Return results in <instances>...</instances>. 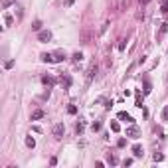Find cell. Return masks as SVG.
<instances>
[{
	"label": "cell",
	"mask_w": 168,
	"mask_h": 168,
	"mask_svg": "<svg viewBox=\"0 0 168 168\" xmlns=\"http://www.w3.org/2000/svg\"><path fill=\"white\" fill-rule=\"evenodd\" d=\"M109 164H113V166H115V164H119V158H117L115 154H109Z\"/></svg>",
	"instance_id": "8fae6325"
},
{
	"label": "cell",
	"mask_w": 168,
	"mask_h": 168,
	"mask_svg": "<svg viewBox=\"0 0 168 168\" xmlns=\"http://www.w3.org/2000/svg\"><path fill=\"white\" fill-rule=\"evenodd\" d=\"M99 128H101V123H99V121H95V123H93V130H99Z\"/></svg>",
	"instance_id": "44dd1931"
},
{
	"label": "cell",
	"mask_w": 168,
	"mask_h": 168,
	"mask_svg": "<svg viewBox=\"0 0 168 168\" xmlns=\"http://www.w3.org/2000/svg\"><path fill=\"white\" fill-rule=\"evenodd\" d=\"M53 59H55V61H63V59H65V53H63V51H55V53H53Z\"/></svg>",
	"instance_id": "ba28073f"
},
{
	"label": "cell",
	"mask_w": 168,
	"mask_h": 168,
	"mask_svg": "<svg viewBox=\"0 0 168 168\" xmlns=\"http://www.w3.org/2000/svg\"><path fill=\"white\" fill-rule=\"evenodd\" d=\"M83 128H85V125L81 123V121H79V123L75 125V130H77V134H81V132H83Z\"/></svg>",
	"instance_id": "7c38bea8"
},
{
	"label": "cell",
	"mask_w": 168,
	"mask_h": 168,
	"mask_svg": "<svg viewBox=\"0 0 168 168\" xmlns=\"http://www.w3.org/2000/svg\"><path fill=\"white\" fill-rule=\"evenodd\" d=\"M162 121H166V123H168V105L162 109Z\"/></svg>",
	"instance_id": "9a60e30c"
},
{
	"label": "cell",
	"mask_w": 168,
	"mask_h": 168,
	"mask_svg": "<svg viewBox=\"0 0 168 168\" xmlns=\"http://www.w3.org/2000/svg\"><path fill=\"white\" fill-rule=\"evenodd\" d=\"M123 164H125V166H130V164H132V158H125V162H123Z\"/></svg>",
	"instance_id": "7402d4cb"
},
{
	"label": "cell",
	"mask_w": 168,
	"mask_h": 168,
	"mask_svg": "<svg viewBox=\"0 0 168 168\" xmlns=\"http://www.w3.org/2000/svg\"><path fill=\"white\" fill-rule=\"evenodd\" d=\"M42 81H43V85H47V87H51V85L55 83V79H53V77H49V75H43Z\"/></svg>",
	"instance_id": "8992f818"
},
{
	"label": "cell",
	"mask_w": 168,
	"mask_h": 168,
	"mask_svg": "<svg viewBox=\"0 0 168 168\" xmlns=\"http://www.w3.org/2000/svg\"><path fill=\"white\" fill-rule=\"evenodd\" d=\"M132 152H134V156H136V158H138V156H142V148H140L138 144H136V146H132Z\"/></svg>",
	"instance_id": "30bf717a"
},
{
	"label": "cell",
	"mask_w": 168,
	"mask_h": 168,
	"mask_svg": "<svg viewBox=\"0 0 168 168\" xmlns=\"http://www.w3.org/2000/svg\"><path fill=\"white\" fill-rule=\"evenodd\" d=\"M168 32V24H162V28H160V34H166Z\"/></svg>",
	"instance_id": "ffe728a7"
},
{
	"label": "cell",
	"mask_w": 168,
	"mask_h": 168,
	"mask_svg": "<svg viewBox=\"0 0 168 168\" xmlns=\"http://www.w3.org/2000/svg\"><path fill=\"white\" fill-rule=\"evenodd\" d=\"M42 117H43V111H40V109L32 113V121H38V119H42Z\"/></svg>",
	"instance_id": "9c48e42d"
},
{
	"label": "cell",
	"mask_w": 168,
	"mask_h": 168,
	"mask_svg": "<svg viewBox=\"0 0 168 168\" xmlns=\"http://www.w3.org/2000/svg\"><path fill=\"white\" fill-rule=\"evenodd\" d=\"M38 40H40V42H49V40H51V32H49V30H42V32H40V34H38Z\"/></svg>",
	"instance_id": "3957f363"
},
{
	"label": "cell",
	"mask_w": 168,
	"mask_h": 168,
	"mask_svg": "<svg viewBox=\"0 0 168 168\" xmlns=\"http://www.w3.org/2000/svg\"><path fill=\"white\" fill-rule=\"evenodd\" d=\"M138 2H140V6H146V4H148L150 0H138Z\"/></svg>",
	"instance_id": "d4e9b609"
},
{
	"label": "cell",
	"mask_w": 168,
	"mask_h": 168,
	"mask_svg": "<svg viewBox=\"0 0 168 168\" xmlns=\"http://www.w3.org/2000/svg\"><path fill=\"white\" fill-rule=\"evenodd\" d=\"M40 28H42V22H40V20H36V22L32 24V30H36V32H40Z\"/></svg>",
	"instance_id": "4fadbf2b"
},
{
	"label": "cell",
	"mask_w": 168,
	"mask_h": 168,
	"mask_svg": "<svg viewBox=\"0 0 168 168\" xmlns=\"http://www.w3.org/2000/svg\"><path fill=\"white\" fill-rule=\"evenodd\" d=\"M26 144H28L30 148H34V146H36V142H34V138H32V136H28V138H26Z\"/></svg>",
	"instance_id": "5bb4252c"
},
{
	"label": "cell",
	"mask_w": 168,
	"mask_h": 168,
	"mask_svg": "<svg viewBox=\"0 0 168 168\" xmlns=\"http://www.w3.org/2000/svg\"><path fill=\"white\" fill-rule=\"evenodd\" d=\"M81 59H83V55H81L79 51H77V53H73V61H81Z\"/></svg>",
	"instance_id": "e0dca14e"
},
{
	"label": "cell",
	"mask_w": 168,
	"mask_h": 168,
	"mask_svg": "<svg viewBox=\"0 0 168 168\" xmlns=\"http://www.w3.org/2000/svg\"><path fill=\"white\" fill-rule=\"evenodd\" d=\"M67 111H69V113H71V115H73V113H75V111H77V109H75V107H73V105H69V107H67Z\"/></svg>",
	"instance_id": "603a6c76"
},
{
	"label": "cell",
	"mask_w": 168,
	"mask_h": 168,
	"mask_svg": "<svg viewBox=\"0 0 168 168\" xmlns=\"http://www.w3.org/2000/svg\"><path fill=\"white\" fill-rule=\"evenodd\" d=\"M42 61H47V63H53L55 59H53V55H51V53H42Z\"/></svg>",
	"instance_id": "52a82bcc"
},
{
	"label": "cell",
	"mask_w": 168,
	"mask_h": 168,
	"mask_svg": "<svg viewBox=\"0 0 168 168\" xmlns=\"http://www.w3.org/2000/svg\"><path fill=\"white\" fill-rule=\"evenodd\" d=\"M63 132H65V126H63V123L53 125V136H55V138H61V136H63Z\"/></svg>",
	"instance_id": "6da1fadb"
},
{
	"label": "cell",
	"mask_w": 168,
	"mask_h": 168,
	"mask_svg": "<svg viewBox=\"0 0 168 168\" xmlns=\"http://www.w3.org/2000/svg\"><path fill=\"white\" fill-rule=\"evenodd\" d=\"M111 128L113 130H119V123H111Z\"/></svg>",
	"instance_id": "cb8c5ba5"
},
{
	"label": "cell",
	"mask_w": 168,
	"mask_h": 168,
	"mask_svg": "<svg viewBox=\"0 0 168 168\" xmlns=\"http://www.w3.org/2000/svg\"><path fill=\"white\" fill-rule=\"evenodd\" d=\"M162 14L168 18V2H164V6H162Z\"/></svg>",
	"instance_id": "d6986e66"
},
{
	"label": "cell",
	"mask_w": 168,
	"mask_h": 168,
	"mask_svg": "<svg viewBox=\"0 0 168 168\" xmlns=\"http://www.w3.org/2000/svg\"><path fill=\"white\" fill-rule=\"evenodd\" d=\"M119 119H121V121H126V123H132V117H130L128 113H125V111L119 113Z\"/></svg>",
	"instance_id": "5b68a950"
},
{
	"label": "cell",
	"mask_w": 168,
	"mask_h": 168,
	"mask_svg": "<svg viewBox=\"0 0 168 168\" xmlns=\"http://www.w3.org/2000/svg\"><path fill=\"white\" fill-rule=\"evenodd\" d=\"M95 73H97V65H95V63H91V67H89V71H87V83L93 79V75H95Z\"/></svg>",
	"instance_id": "277c9868"
},
{
	"label": "cell",
	"mask_w": 168,
	"mask_h": 168,
	"mask_svg": "<svg viewBox=\"0 0 168 168\" xmlns=\"http://www.w3.org/2000/svg\"><path fill=\"white\" fill-rule=\"evenodd\" d=\"M154 160H156V162H160V160H164V156H162L160 152H156V154H154Z\"/></svg>",
	"instance_id": "ac0fdd59"
},
{
	"label": "cell",
	"mask_w": 168,
	"mask_h": 168,
	"mask_svg": "<svg viewBox=\"0 0 168 168\" xmlns=\"http://www.w3.org/2000/svg\"><path fill=\"white\" fill-rule=\"evenodd\" d=\"M4 20H6V26H10V24L14 22V18H12L10 14H6V16H4Z\"/></svg>",
	"instance_id": "2e32d148"
},
{
	"label": "cell",
	"mask_w": 168,
	"mask_h": 168,
	"mask_svg": "<svg viewBox=\"0 0 168 168\" xmlns=\"http://www.w3.org/2000/svg\"><path fill=\"white\" fill-rule=\"evenodd\" d=\"M126 136H130V138H138L140 136V130H138V126H128L126 128Z\"/></svg>",
	"instance_id": "7a4b0ae2"
}]
</instances>
